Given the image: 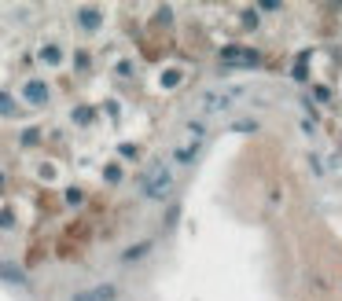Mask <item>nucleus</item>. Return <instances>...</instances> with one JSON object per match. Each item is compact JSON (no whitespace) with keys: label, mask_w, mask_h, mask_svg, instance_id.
Masks as SVG:
<instances>
[{"label":"nucleus","mask_w":342,"mask_h":301,"mask_svg":"<svg viewBox=\"0 0 342 301\" xmlns=\"http://www.w3.org/2000/svg\"><path fill=\"white\" fill-rule=\"evenodd\" d=\"M114 297V290L107 287V290H96V294H88V297H74V301H111Z\"/></svg>","instance_id":"1"}]
</instances>
